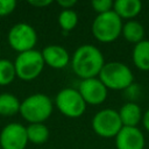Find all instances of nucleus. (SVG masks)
Wrapping results in <instances>:
<instances>
[{"mask_svg": "<svg viewBox=\"0 0 149 149\" xmlns=\"http://www.w3.org/2000/svg\"><path fill=\"white\" fill-rule=\"evenodd\" d=\"M70 63L74 74L80 79H87L99 76L105 58L99 48L93 44H81L72 54Z\"/></svg>", "mask_w": 149, "mask_h": 149, "instance_id": "f257e3e1", "label": "nucleus"}, {"mask_svg": "<svg viewBox=\"0 0 149 149\" xmlns=\"http://www.w3.org/2000/svg\"><path fill=\"white\" fill-rule=\"evenodd\" d=\"M54 111L52 100L44 93H34L21 101L20 114L29 123H44Z\"/></svg>", "mask_w": 149, "mask_h": 149, "instance_id": "f03ea898", "label": "nucleus"}, {"mask_svg": "<svg viewBox=\"0 0 149 149\" xmlns=\"http://www.w3.org/2000/svg\"><path fill=\"white\" fill-rule=\"evenodd\" d=\"M98 78L108 90L114 91L127 90L134 81V74L130 68L118 61L105 63Z\"/></svg>", "mask_w": 149, "mask_h": 149, "instance_id": "7ed1b4c3", "label": "nucleus"}, {"mask_svg": "<svg viewBox=\"0 0 149 149\" xmlns=\"http://www.w3.org/2000/svg\"><path fill=\"white\" fill-rule=\"evenodd\" d=\"M122 20L114 10L98 14L92 22V34L101 43H111L118 40L122 33Z\"/></svg>", "mask_w": 149, "mask_h": 149, "instance_id": "20e7f679", "label": "nucleus"}, {"mask_svg": "<svg viewBox=\"0 0 149 149\" xmlns=\"http://www.w3.org/2000/svg\"><path fill=\"white\" fill-rule=\"evenodd\" d=\"M44 65L42 52L36 49L19 54L14 61L16 77L26 81L37 78L42 73Z\"/></svg>", "mask_w": 149, "mask_h": 149, "instance_id": "39448f33", "label": "nucleus"}, {"mask_svg": "<svg viewBox=\"0 0 149 149\" xmlns=\"http://www.w3.org/2000/svg\"><path fill=\"white\" fill-rule=\"evenodd\" d=\"M55 104L57 109L63 115L71 119L81 116L86 109V102L84 101L79 91L73 87L62 88L55 98Z\"/></svg>", "mask_w": 149, "mask_h": 149, "instance_id": "423d86ee", "label": "nucleus"}, {"mask_svg": "<svg viewBox=\"0 0 149 149\" xmlns=\"http://www.w3.org/2000/svg\"><path fill=\"white\" fill-rule=\"evenodd\" d=\"M7 41L9 47L19 54L35 49L37 43V33L33 26L26 22H19L12 26L8 31Z\"/></svg>", "mask_w": 149, "mask_h": 149, "instance_id": "0eeeda50", "label": "nucleus"}, {"mask_svg": "<svg viewBox=\"0 0 149 149\" xmlns=\"http://www.w3.org/2000/svg\"><path fill=\"white\" fill-rule=\"evenodd\" d=\"M123 127L119 112L113 108H104L92 118V128L94 133L101 137H115Z\"/></svg>", "mask_w": 149, "mask_h": 149, "instance_id": "6e6552de", "label": "nucleus"}, {"mask_svg": "<svg viewBox=\"0 0 149 149\" xmlns=\"http://www.w3.org/2000/svg\"><path fill=\"white\" fill-rule=\"evenodd\" d=\"M28 142L27 128L19 122H10L0 132L1 149H26Z\"/></svg>", "mask_w": 149, "mask_h": 149, "instance_id": "1a4fd4ad", "label": "nucleus"}, {"mask_svg": "<svg viewBox=\"0 0 149 149\" xmlns=\"http://www.w3.org/2000/svg\"><path fill=\"white\" fill-rule=\"evenodd\" d=\"M77 90L86 105H100L106 100L108 94V88L98 77L81 79Z\"/></svg>", "mask_w": 149, "mask_h": 149, "instance_id": "9d476101", "label": "nucleus"}, {"mask_svg": "<svg viewBox=\"0 0 149 149\" xmlns=\"http://www.w3.org/2000/svg\"><path fill=\"white\" fill-rule=\"evenodd\" d=\"M146 140L137 127H122L115 136L116 149H144Z\"/></svg>", "mask_w": 149, "mask_h": 149, "instance_id": "9b49d317", "label": "nucleus"}, {"mask_svg": "<svg viewBox=\"0 0 149 149\" xmlns=\"http://www.w3.org/2000/svg\"><path fill=\"white\" fill-rule=\"evenodd\" d=\"M41 52L44 64L52 69H64L71 62L70 54L64 47L59 44H49L44 47Z\"/></svg>", "mask_w": 149, "mask_h": 149, "instance_id": "f8f14e48", "label": "nucleus"}, {"mask_svg": "<svg viewBox=\"0 0 149 149\" xmlns=\"http://www.w3.org/2000/svg\"><path fill=\"white\" fill-rule=\"evenodd\" d=\"M121 122L125 127H137L140 121H142V109L139 104L134 101H128L123 104L118 111Z\"/></svg>", "mask_w": 149, "mask_h": 149, "instance_id": "ddd939ff", "label": "nucleus"}, {"mask_svg": "<svg viewBox=\"0 0 149 149\" xmlns=\"http://www.w3.org/2000/svg\"><path fill=\"white\" fill-rule=\"evenodd\" d=\"M113 10L121 20L127 19V21H129L140 14L142 2L140 0H116L113 5Z\"/></svg>", "mask_w": 149, "mask_h": 149, "instance_id": "4468645a", "label": "nucleus"}, {"mask_svg": "<svg viewBox=\"0 0 149 149\" xmlns=\"http://www.w3.org/2000/svg\"><path fill=\"white\" fill-rule=\"evenodd\" d=\"M132 58L139 70L149 71V40H143L134 45Z\"/></svg>", "mask_w": 149, "mask_h": 149, "instance_id": "2eb2a0df", "label": "nucleus"}, {"mask_svg": "<svg viewBox=\"0 0 149 149\" xmlns=\"http://www.w3.org/2000/svg\"><path fill=\"white\" fill-rule=\"evenodd\" d=\"M121 34L127 42L134 43V45L144 40V28L142 23L136 20H129L125 22L122 26Z\"/></svg>", "mask_w": 149, "mask_h": 149, "instance_id": "dca6fc26", "label": "nucleus"}, {"mask_svg": "<svg viewBox=\"0 0 149 149\" xmlns=\"http://www.w3.org/2000/svg\"><path fill=\"white\" fill-rule=\"evenodd\" d=\"M21 101L19 98L9 92L0 93V115L13 116L20 113Z\"/></svg>", "mask_w": 149, "mask_h": 149, "instance_id": "f3484780", "label": "nucleus"}, {"mask_svg": "<svg viewBox=\"0 0 149 149\" xmlns=\"http://www.w3.org/2000/svg\"><path fill=\"white\" fill-rule=\"evenodd\" d=\"M28 141L34 144H43L49 139V128L44 123H29L27 127Z\"/></svg>", "mask_w": 149, "mask_h": 149, "instance_id": "a211bd4d", "label": "nucleus"}, {"mask_svg": "<svg viewBox=\"0 0 149 149\" xmlns=\"http://www.w3.org/2000/svg\"><path fill=\"white\" fill-rule=\"evenodd\" d=\"M16 77L14 62L7 58H0V86H6L13 83Z\"/></svg>", "mask_w": 149, "mask_h": 149, "instance_id": "6ab92c4d", "label": "nucleus"}, {"mask_svg": "<svg viewBox=\"0 0 149 149\" xmlns=\"http://www.w3.org/2000/svg\"><path fill=\"white\" fill-rule=\"evenodd\" d=\"M78 23V14L73 9H62L58 15V24L63 31L68 33L76 28Z\"/></svg>", "mask_w": 149, "mask_h": 149, "instance_id": "aec40b11", "label": "nucleus"}, {"mask_svg": "<svg viewBox=\"0 0 149 149\" xmlns=\"http://www.w3.org/2000/svg\"><path fill=\"white\" fill-rule=\"evenodd\" d=\"M113 5H114V2L112 0H93L91 2L92 8L98 14H102V13L113 10Z\"/></svg>", "mask_w": 149, "mask_h": 149, "instance_id": "412c9836", "label": "nucleus"}, {"mask_svg": "<svg viewBox=\"0 0 149 149\" xmlns=\"http://www.w3.org/2000/svg\"><path fill=\"white\" fill-rule=\"evenodd\" d=\"M16 8L15 0H0V16L9 15Z\"/></svg>", "mask_w": 149, "mask_h": 149, "instance_id": "4be33fe9", "label": "nucleus"}, {"mask_svg": "<svg viewBox=\"0 0 149 149\" xmlns=\"http://www.w3.org/2000/svg\"><path fill=\"white\" fill-rule=\"evenodd\" d=\"M28 3L34 6V7H37V8H43V7L51 5L52 0H29Z\"/></svg>", "mask_w": 149, "mask_h": 149, "instance_id": "5701e85b", "label": "nucleus"}, {"mask_svg": "<svg viewBox=\"0 0 149 149\" xmlns=\"http://www.w3.org/2000/svg\"><path fill=\"white\" fill-rule=\"evenodd\" d=\"M57 3L63 8V9H72V7L77 3L76 0H58Z\"/></svg>", "mask_w": 149, "mask_h": 149, "instance_id": "b1692460", "label": "nucleus"}, {"mask_svg": "<svg viewBox=\"0 0 149 149\" xmlns=\"http://www.w3.org/2000/svg\"><path fill=\"white\" fill-rule=\"evenodd\" d=\"M142 123H143V127L147 132H149V108L143 113V116H142Z\"/></svg>", "mask_w": 149, "mask_h": 149, "instance_id": "393cba45", "label": "nucleus"}, {"mask_svg": "<svg viewBox=\"0 0 149 149\" xmlns=\"http://www.w3.org/2000/svg\"><path fill=\"white\" fill-rule=\"evenodd\" d=\"M0 149H1V147H0Z\"/></svg>", "mask_w": 149, "mask_h": 149, "instance_id": "a878e982", "label": "nucleus"}]
</instances>
